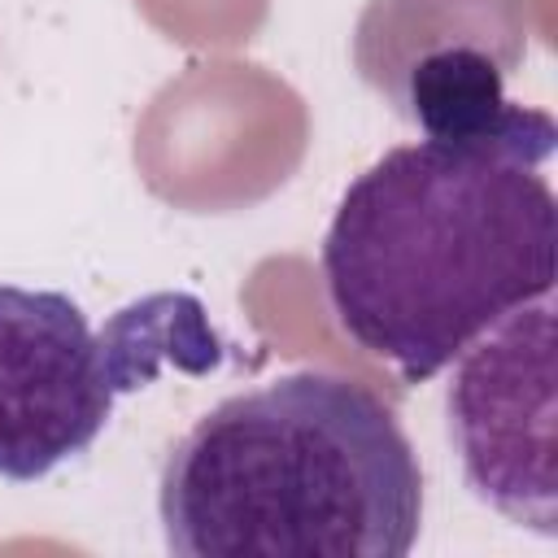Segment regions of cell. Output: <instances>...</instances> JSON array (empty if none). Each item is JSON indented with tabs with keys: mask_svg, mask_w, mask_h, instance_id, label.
I'll list each match as a JSON object with an SVG mask.
<instances>
[{
	"mask_svg": "<svg viewBox=\"0 0 558 558\" xmlns=\"http://www.w3.org/2000/svg\"><path fill=\"white\" fill-rule=\"evenodd\" d=\"M558 201L493 144L388 148L340 196L323 235L336 323L405 384L432 379L506 314L554 292Z\"/></svg>",
	"mask_w": 558,
	"mask_h": 558,
	"instance_id": "obj_1",
	"label": "cell"
},
{
	"mask_svg": "<svg viewBox=\"0 0 558 558\" xmlns=\"http://www.w3.org/2000/svg\"><path fill=\"white\" fill-rule=\"evenodd\" d=\"M179 558H401L423 523V471L397 414L331 371L227 397L161 466Z\"/></svg>",
	"mask_w": 558,
	"mask_h": 558,
	"instance_id": "obj_2",
	"label": "cell"
},
{
	"mask_svg": "<svg viewBox=\"0 0 558 558\" xmlns=\"http://www.w3.org/2000/svg\"><path fill=\"white\" fill-rule=\"evenodd\" d=\"M218 357L196 296H144L96 331L65 292L0 283V480L35 484L87 453L113 401L166 362L209 371Z\"/></svg>",
	"mask_w": 558,
	"mask_h": 558,
	"instance_id": "obj_3",
	"label": "cell"
},
{
	"mask_svg": "<svg viewBox=\"0 0 558 558\" xmlns=\"http://www.w3.org/2000/svg\"><path fill=\"white\" fill-rule=\"evenodd\" d=\"M449 432L466 484L506 519L554 536V310L549 296L506 314L458 353Z\"/></svg>",
	"mask_w": 558,
	"mask_h": 558,
	"instance_id": "obj_4",
	"label": "cell"
},
{
	"mask_svg": "<svg viewBox=\"0 0 558 558\" xmlns=\"http://www.w3.org/2000/svg\"><path fill=\"white\" fill-rule=\"evenodd\" d=\"M514 65L519 52L510 48L453 39L397 61L375 87L423 131V140L493 144L541 166L554 157L558 126L545 109H527L501 92Z\"/></svg>",
	"mask_w": 558,
	"mask_h": 558,
	"instance_id": "obj_5",
	"label": "cell"
}]
</instances>
